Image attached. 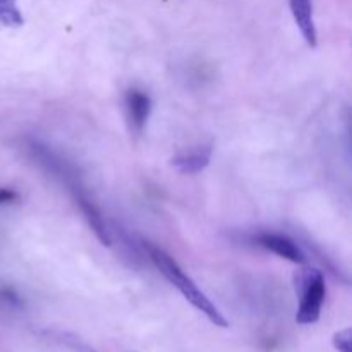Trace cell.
I'll return each mask as SVG.
<instances>
[{"instance_id": "11", "label": "cell", "mask_w": 352, "mask_h": 352, "mask_svg": "<svg viewBox=\"0 0 352 352\" xmlns=\"http://www.w3.org/2000/svg\"><path fill=\"white\" fill-rule=\"evenodd\" d=\"M17 199H19V195L14 189L0 188V205H9V203L17 201Z\"/></svg>"}, {"instance_id": "6", "label": "cell", "mask_w": 352, "mask_h": 352, "mask_svg": "<svg viewBox=\"0 0 352 352\" xmlns=\"http://www.w3.org/2000/svg\"><path fill=\"white\" fill-rule=\"evenodd\" d=\"M291 2L292 16H294L296 24L301 31L302 38L311 48L316 47L318 38H316V26L313 19V6L311 0H289Z\"/></svg>"}, {"instance_id": "7", "label": "cell", "mask_w": 352, "mask_h": 352, "mask_svg": "<svg viewBox=\"0 0 352 352\" xmlns=\"http://www.w3.org/2000/svg\"><path fill=\"white\" fill-rule=\"evenodd\" d=\"M76 199H78L79 208H81V212L85 213L86 220H88V223H89V227H91V230L95 232L96 239H98L100 243L103 244V246H110L112 239H110V234H109V230H107L105 220H103L100 210L96 208V206L93 205V203L89 201L88 198H85L82 195L76 196Z\"/></svg>"}, {"instance_id": "1", "label": "cell", "mask_w": 352, "mask_h": 352, "mask_svg": "<svg viewBox=\"0 0 352 352\" xmlns=\"http://www.w3.org/2000/svg\"><path fill=\"white\" fill-rule=\"evenodd\" d=\"M144 250L148 251V256L153 261V265L157 267V270L184 296V299H188V302H191L198 311H201L213 325L220 327V329H227L229 322L226 320V316L220 313V309L213 305L208 299V296L195 284L191 277L179 267L177 261L170 256L168 253H165L162 248L153 246L150 243H144Z\"/></svg>"}, {"instance_id": "3", "label": "cell", "mask_w": 352, "mask_h": 352, "mask_svg": "<svg viewBox=\"0 0 352 352\" xmlns=\"http://www.w3.org/2000/svg\"><path fill=\"white\" fill-rule=\"evenodd\" d=\"M256 243L260 244L261 248H265V250L272 251L274 254L284 258V260L292 261V263H305L306 261V256L305 253H302L301 248L287 236L265 232L256 237Z\"/></svg>"}, {"instance_id": "2", "label": "cell", "mask_w": 352, "mask_h": 352, "mask_svg": "<svg viewBox=\"0 0 352 352\" xmlns=\"http://www.w3.org/2000/svg\"><path fill=\"white\" fill-rule=\"evenodd\" d=\"M301 284V301H299L296 322L299 325H311L318 322L322 315V306L327 296L325 278L318 270H311L306 272Z\"/></svg>"}, {"instance_id": "10", "label": "cell", "mask_w": 352, "mask_h": 352, "mask_svg": "<svg viewBox=\"0 0 352 352\" xmlns=\"http://www.w3.org/2000/svg\"><path fill=\"white\" fill-rule=\"evenodd\" d=\"M64 342L76 352H96L95 349H91V347L86 346V344H82L81 340H78L76 337H72V336H64Z\"/></svg>"}, {"instance_id": "5", "label": "cell", "mask_w": 352, "mask_h": 352, "mask_svg": "<svg viewBox=\"0 0 352 352\" xmlns=\"http://www.w3.org/2000/svg\"><path fill=\"white\" fill-rule=\"evenodd\" d=\"M212 160V148L210 146H198L195 150L179 153L177 157L172 158V165L184 175L199 174L208 167Z\"/></svg>"}, {"instance_id": "8", "label": "cell", "mask_w": 352, "mask_h": 352, "mask_svg": "<svg viewBox=\"0 0 352 352\" xmlns=\"http://www.w3.org/2000/svg\"><path fill=\"white\" fill-rule=\"evenodd\" d=\"M0 23L17 28L23 24V16L16 6V0H0Z\"/></svg>"}, {"instance_id": "9", "label": "cell", "mask_w": 352, "mask_h": 352, "mask_svg": "<svg viewBox=\"0 0 352 352\" xmlns=\"http://www.w3.org/2000/svg\"><path fill=\"white\" fill-rule=\"evenodd\" d=\"M351 340H352V330L346 329L340 330L333 336V347L339 352H351Z\"/></svg>"}, {"instance_id": "4", "label": "cell", "mask_w": 352, "mask_h": 352, "mask_svg": "<svg viewBox=\"0 0 352 352\" xmlns=\"http://www.w3.org/2000/svg\"><path fill=\"white\" fill-rule=\"evenodd\" d=\"M126 110L129 117L131 127L136 133H141L148 122V117L151 113V98L148 93L141 91L138 88L127 89L126 93Z\"/></svg>"}]
</instances>
